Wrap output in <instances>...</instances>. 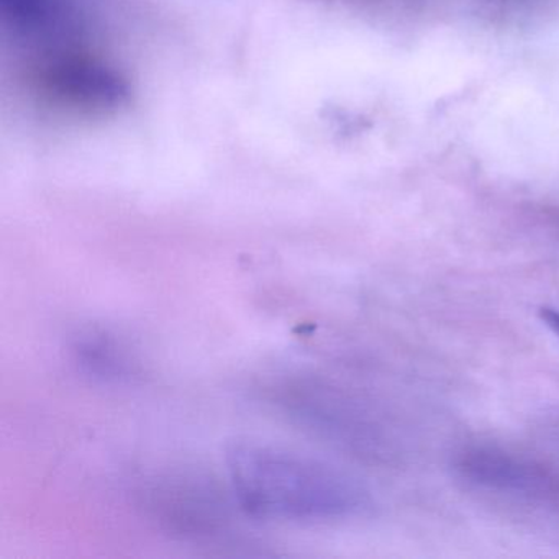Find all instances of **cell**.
I'll list each match as a JSON object with an SVG mask.
<instances>
[{
  "mask_svg": "<svg viewBox=\"0 0 559 559\" xmlns=\"http://www.w3.org/2000/svg\"><path fill=\"white\" fill-rule=\"evenodd\" d=\"M225 464L235 500L253 519L326 523L355 515L362 507L353 480L294 448L238 440L227 448Z\"/></svg>",
  "mask_w": 559,
  "mask_h": 559,
  "instance_id": "6da1fadb",
  "label": "cell"
},
{
  "mask_svg": "<svg viewBox=\"0 0 559 559\" xmlns=\"http://www.w3.org/2000/svg\"><path fill=\"white\" fill-rule=\"evenodd\" d=\"M539 319L543 320V323H545V325L548 326L549 330H552V332H555L556 335L559 336L558 309H551V307H542V309H539Z\"/></svg>",
  "mask_w": 559,
  "mask_h": 559,
  "instance_id": "5b68a950",
  "label": "cell"
},
{
  "mask_svg": "<svg viewBox=\"0 0 559 559\" xmlns=\"http://www.w3.org/2000/svg\"><path fill=\"white\" fill-rule=\"evenodd\" d=\"M44 83L61 100L86 109H117L130 97L129 84L120 74L83 60L55 63L45 73Z\"/></svg>",
  "mask_w": 559,
  "mask_h": 559,
  "instance_id": "7a4b0ae2",
  "label": "cell"
},
{
  "mask_svg": "<svg viewBox=\"0 0 559 559\" xmlns=\"http://www.w3.org/2000/svg\"><path fill=\"white\" fill-rule=\"evenodd\" d=\"M74 352L78 361L93 374L117 378L129 372L126 349L117 345L106 333H84L74 345Z\"/></svg>",
  "mask_w": 559,
  "mask_h": 559,
  "instance_id": "277c9868",
  "label": "cell"
},
{
  "mask_svg": "<svg viewBox=\"0 0 559 559\" xmlns=\"http://www.w3.org/2000/svg\"><path fill=\"white\" fill-rule=\"evenodd\" d=\"M9 24L27 35L58 34L67 21L58 0H0Z\"/></svg>",
  "mask_w": 559,
  "mask_h": 559,
  "instance_id": "3957f363",
  "label": "cell"
}]
</instances>
